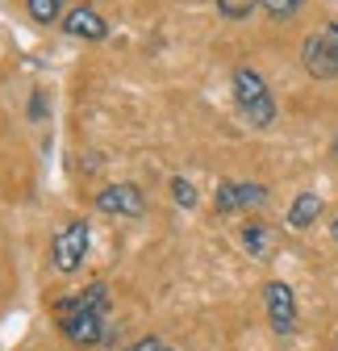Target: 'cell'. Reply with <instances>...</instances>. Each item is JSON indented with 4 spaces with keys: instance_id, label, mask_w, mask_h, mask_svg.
Here are the masks:
<instances>
[{
    "instance_id": "6da1fadb",
    "label": "cell",
    "mask_w": 338,
    "mask_h": 351,
    "mask_svg": "<svg viewBox=\"0 0 338 351\" xmlns=\"http://www.w3.org/2000/svg\"><path fill=\"white\" fill-rule=\"evenodd\" d=\"M55 326L71 347H117V326H113V305H109V285L92 280L75 297H59L55 305Z\"/></svg>"
},
{
    "instance_id": "7a4b0ae2",
    "label": "cell",
    "mask_w": 338,
    "mask_h": 351,
    "mask_svg": "<svg viewBox=\"0 0 338 351\" xmlns=\"http://www.w3.org/2000/svg\"><path fill=\"white\" fill-rule=\"evenodd\" d=\"M230 88H234V105H238L246 125H255V130H272L276 125V97H272L268 80L255 67H234Z\"/></svg>"
},
{
    "instance_id": "3957f363",
    "label": "cell",
    "mask_w": 338,
    "mask_h": 351,
    "mask_svg": "<svg viewBox=\"0 0 338 351\" xmlns=\"http://www.w3.org/2000/svg\"><path fill=\"white\" fill-rule=\"evenodd\" d=\"M88 243H92L88 217H71V222L55 234V243H51V263H55V272H63V276L79 272L83 259H88Z\"/></svg>"
},
{
    "instance_id": "277c9868",
    "label": "cell",
    "mask_w": 338,
    "mask_h": 351,
    "mask_svg": "<svg viewBox=\"0 0 338 351\" xmlns=\"http://www.w3.org/2000/svg\"><path fill=\"white\" fill-rule=\"evenodd\" d=\"M268 205V184L259 180H222L213 193V213L230 217V213H250Z\"/></svg>"
},
{
    "instance_id": "5b68a950",
    "label": "cell",
    "mask_w": 338,
    "mask_h": 351,
    "mask_svg": "<svg viewBox=\"0 0 338 351\" xmlns=\"http://www.w3.org/2000/svg\"><path fill=\"white\" fill-rule=\"evenodd\" d=\"M96 213H105V217H142L146 213V193L130 180L105 184L96 193Z\"/></svg>"
},
{
    "instance_id": "8992f818",
    "label": "cell",
    "mask_w": 338,
    "mask_h": 351,
    "mask_svg": "<svg viewBox=\"0 0 338 351\" xmlns=\"http://www.w3.org/2000/svg\"><path fill=\"white\" fill-rule=\"evenodd\" d=\"M263 310H268V326L276 335H292L297 330V293L284 280H268L263 285Z\"/></svg>"
},
{
    "instance_id": "52a82bcc",
    "label": "cell",
    "mask_w": 338,
    "mask_h": 351,
    "mask_svg": "<svg viewBox=\"0 0 338 351\" xmlns=\"http://www.w3.org/2000/svg\"><path fill=\"white\" fill-rule=\"evenodd\" d=\"M301 67H305L313 80H338V47H334L322 29H313V34L301 42Z\"/></svg>"
},
{
    "instance_id": "ba28073f",
    "label": "cell",
    "mask_w": 338,
    "mask_h": 351,
    "mask_svg": "<svg viewBox=\"0 0 338 351\" xmlns=\"http://www.w3.org/2000/svg\"><path fill=\"white\" fill-rule=\"evenodd\" d=\"M63 34L83 38V42H105V38H109V25H105V17H101L96 9L75 5V9H67V17H63Z\"/></svg>"
},
{
    "instance_id": "9c48e42d",
    "label": "cell",
    "mask_w": 338,
    "mask_h": 351,
    "mask_svg": "<svg viewBox=\"0 0 338 351\" xmlns=\"http://www.w3.org/2000/svg\"><path fill=\"white\" fill-rule=\"evenodd\" d=\"M238 243L250 259H272L276 255V230L268 222H259V217H250V222H242L238 230Z\"/></svg>"
},
{
    "instance_id": "30bf717a",
    "label": "cell",
    "mask_w": 338,
    "mask_h": 351,
    "mask_svg": "<svg viewBox=\"0 0 338 351\" xmlns=\"http://www.w3.org/2000/svg\"><path fill=\"white\" fill-rule=\"evenodd\" d=\"M322 213H326V201H322L313 189H305V193L292 197V205H288V217H284V222H288V230H309Z\"/></svg>"
},
{
    "instance_id": "8fae6325",
    "label": "cell",
    "mask_w": 338,
    "mask_h": 351,
    "mask_svg": "<svg viewBox=\"0 0 338 351\" xmlns=\"http://www.w3.org/2000/svg\"><path fill=\"white\" fill-rule=\"evenodd\" d=\"M25 13L38 21V25H63V17H67V0H25Z\"/></svg>"
},
{
    "instance_id": "7c38bea8",
    "label": "cell",
    "mask_w": 338,
    "mask_h": 351,
    "mask_svg": "<svg viewBox=\"0 0 338 351\" xmlns=\"http://www.w3.org/2000/svg\"><path fill=\"white\" fill-rule=\"evenodd\" d=\"M259 9H263L272 21H292V17L305 9V0H259Z\"/></svg>"
},
{
    "instance_id": "4fadbf2b",
    "label": "cell",
    "mask_w": 338,
    "mask_h": 351,
    "mask_svg": "<svg viewBox=\"0 0 338 351\" xmlns=\"http://www.w3.org/2000/svg\"><path fill=\"white\" fill-rule=\"evenodd\" d=\"M255 9H259V0H218V13L226 21H246Z\"/></svg>"
},
{
    "instance_id": "5bb4252c",
    "label": "cell",
    "mask_w": 338,
    "mask_h": 351,
    "mask_svg": "<svg viewBox=\"0 0 338 351\" xmlns=\"http://www.w3.org/2000/svg\"><path fill=\"white\" fill-rule=\"evenodd\" d=\"M172 197H176V205L192 209V205H196V189H192V180H184V176H176V180H172Z\"/></svg>"
},
{
    "instance_id": "9a60e30c",
    "label": "cell",
    "mask_w": 338,
    "mask_h": 351,
    "mask_svg": "<svg viewBox=\"0 0 338 351\" xmlns=\"http://www.w3.org/2000/svg\"><path fill=\"white\" fill-rule=\"evenodd\" d=\"M163 347V339H155V335H146V339H138V343H130L125 351H159Z\"/></svg>"
},
{
    "instance_id": "2e32d148",
    "label": "cell",
    "mask_w": 338,
    "mask_h": 351,
    "mask_svg": "<svg viewBox=\"0 0 338 351\" xmlns=\"http://www.w3.org/2000/svg\"><path fill=\"white\" fill-rule=\"evenodd\" d=\"M322 34H326V38L334 42V47H338V17H334V21H326V25H322Z\"/></svg>"
},
{
    "instance_id": "e0dca14e",
    "label": "cell",
    "mask_w": 338,
    "mask_h": 351,
    "mask_svg": "<svg viewBox=\"0 0 338 351\" xmlns=\"http://www.w3.org/2000/svg\"><path fill=\"white\" fill-rule=\"evenodd\" d=\"M330 239H334V247H338V209L330 213Z\"/></svg>"
},
{
    "instance_id": "ac0fdd59",
    "label": "cell",
    "mask_w": 338,
    "mask_h": 351,
    "mask_svg": "<svg viewBox=\"0 0 338 351\" xmlns=\"http://www.w3.org/2000/svg\"><path fill=\"white\" fill-rule=\"evenodd\" d=\"M159 351H176V347H167V343H163V347H159Z\"/></svg>"
},
{
    "instance_id": "d6986e66",
    "label": "cell",
    "mask_w": 338,
    "mask_h": 351,
    "mask_svg": "<svg viewBox=\"0 0 338 351\" xmlns=\"http://www.w3.org/2000/svg\"><path fill=\"white\" fill-rule=\"evenodd\" d=\"M334 159H338V138H334Z\"/></svg>"
},
{
    "instance_id": "ffe728a7",
    "label": "cell",
    "mask_w": 338,
    "mask_h": 351,
    "mask_svg": "<svg viewBox=\"0 0 338 351\" xmlns=\"http://www.w3.org/2000/svg\"><path fill=\"white\" fill-rule=\"evenodd\" d=\"M334 351H338V335H334Z\"/></svg>"
}]
</instances>
